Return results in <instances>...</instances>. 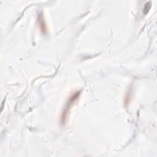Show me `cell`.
Wrapping results in <instances>:
<instances>
[{
    "label": "cell",
    "mask_w": 157,
    "mask_h": 157,
    "mask_svg": "<svg viewBox=\"0 0 157 157\" xmlns=\"http://www.w3.org/2000/svg\"><path fill=\"white\" fill-rule=\"evenodd\" d=\"M79 94H80V91H77V92L75 93L74 94H72V95L70 97V98H69V101H68V102L67 103L66 106V107H65V109H64V112H63V115H62V118H62L63 122H64V121H65V118H66V115H67V112H68V109H69V108L72 106V105L73 104V103H74V102L75 101V100L78 98Z\"/></svg>",
    "instance_id": "6da1fadb"
}]
</instances>
